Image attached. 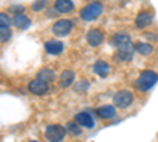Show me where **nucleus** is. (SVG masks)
<instances>
[{
  "label": "nucleus",
  "mask_w": 158,
  "mask_h": 142,
  "mask_svg": "<svg viewBox=\"0 0 158 142\" xmlns=\"http://www.w3.org/2000/svg\"><path fill=\"white\" fill-rule=\"evenodd\" d=\"M158 81V74L155 71H142L139 76H138V79L135 82V87L139 90V92H147V90H150Z\"/></svg>",
  "instance_id": "nucleus-1"
},
{
  "label": "nucleus",
  "mask_w": 158,
  "mask_h": 142,
  "mask_svg": "<svg viewBox=\"0 0 158 142\" xmlns=\"http://www.w3.org/2000/svg\"><path fill=\"white\" fill-rule=\"evenodd\" d=\"M103 10H104V8H103V5H101L100 2H90V3H87V5L81 10L79 16H81L82 21H94V19H97V18L101 16Z\"/></svg>",
  "instance_id": "nucleus-2"
},
{
  "label": "nucleus",
  "mask_w": 158,
  "mask_h": 142,
  "mask_svg": "<svg viewBox=\"0 0 158 142\" xmlns=\"http://www.w3.org/2000/svg\"><path fill=\"white\" fill-rule=\"evenodd\" d=\"M46 139L48 142H62L65 134H67V128L62 125H49L46 128Z\"/></svg>",
  "instance_id": "nucleus-3"
},
{
  "label": "nucleus",
  "mask_w": 158,
  "mask_h": 142,
  "mask_svg": "<svg viewBox=\"0 0 158 142\" xmlns=\"http://www.w3.org/2000/svg\"><path fill=\"white\" fill-rule=\"evenodd\" d=\"M114 104L117 108H120V109H125L128 106H131V103H133L135 96L131 92H128V90H118V92L114 95Z\"/></svg>",
  "instance_id": "nucleus-4"
},
{
  "label": "nucleus",
  "mask_w": 158,
  "mask_h": 142,
  "mask_svg": "<svg viewBox=\"0 0 158 142\" xmlns=\"http://www.w3.org/2000/svg\"><path fill=\"white\" fill-rule=\"evenodd\" d=\"M73 30V21L70 19H59L52 25V33L56 36H67Z\"/></svg>",
  "instance_id": "nucleus-5"
},
{
  "label": "nucleus",
  "mask_w": 158,
  "mask_h": 142,
  "mask_svg": "<svg viewBox=\"0 0 158 142\" xmlns=\"http://www.w3.org/2000/svg\"><path fill=\"white\" fill-rule=\"evenodd\" d=\"M27 87H29V92L30 93L38 95V96L46 95L48 90H49V84L44 82V81H41V79H38V77H36V79H33V81H30Z\"/></svg>",
  "instance_id": "nucleus-6"
},
{
  "label": "nucleus",
  "mask_w": 158,
  "mask_h": 142,
  "mask_svg": "<svg viewBox=\"0 0 158 142\" xmlns=\"http://www.w3.org/2000/svg\"><path fill=\"white\" fill-rule=\"evenodd\" d=\"M85 40L92 47H98L103 41H104V33L100 29H90L85 35Z\"/></svg>",
  "instance_id": "nucleus-7"
},
{
  "label": "nucleus",
  "mask_w": 158,
  "mask_h": 142,
  "mask_svg": "<svg viewBox=\"0 0 158 142\" xmlns=\"http://www.w3.org/2000/svg\"><path fill=\"white\" fill-rule=\"evenodd\" d=\"M112 46L118 51V49H125V47H131L133 43H131V38L127 33H115L111 40Z\"/></svg>",
  "instance_id": "nucleus-8"
},
{
  "label": "nucleus",
  "mask_w": 158,
  "mask_h": 142,
  "mask_svg": "<svg viewBox=\"0 0 158 142\" xmlns=\"http://www.w3.org/2000/svg\"><path fill=\"white\" fill-rule=\"evenodd\" d=\"M152 21H153V14L150 11H141L139 14L136 16V19H135V24H136V27L138 29H146V27H149V25L152 24Z\"/></svg>",
  "instance_id": "nucleus-9"
},
{
  "label": "nucleus",
  "mask_w": 158,
  "mask_h": 142,
  "mask_svg": "<svg viewBox=\"0 0 158 142\" xmlns=\"http://www.w3.org/2000/svg\"><path fill=\"white\" fill-rule=\"evenodd\" d=\"M74 122L79 125V126H84V128H92L95 125L94 122V117L89 114V112H79L74 115Z\"/></svg>",
  "instance_id": "nucleus-10"
},
{
  "label": "nucleus",
  "mask_w": 158,
  "mask_h": 142,
  "mask_svg": "<svg viewBox=\"0 0 158 142\" xmlns=\"http://www.w3.org/2000/svg\"><path fill=\"white\" fill-rule=\"evenodd\" d=\"M97 115L100 119H103V120H109V119H114L115 117V108L114 106H109V104H104V106H100V108H97Z\"/></svg>",
  "instance_id": "nucleus-11"
},
{
  "label": "nucleus",
  "mask_w": 158,
  "mask_h": 142,
  "mask_svg": "<svg viewBox=\"0 0 158 142\" xmlns=\"http://www.w3.org/2000/svg\"><path fill=\"white\" fill-rule=\"evenodd\" d=\"M44 49H46V52L51 54V55H59L62 54V51H63V43L57 41V40H49L44 43Z\"/></svg>",
  "instance_id": "nucleus-12"
},
{
  "label": "nucleus",
  "mask_w": 158,
  "mask_h": 142,
  "mask_svg": "<svg viewBox=\"0 0 158 142\" xmlns=\"http://www.w3.org/2000/svg\"><path fill=\"white\" fill-rule=\"evenodd\" d=\"M54 6H56V11H57V13L67 14V13H71V11H73L74 3L71 2V0H56Z\"/></svg>",
  "instance_id": "nucleus-13"
},
{
  "label": "nucleus",
  "mask_w": 158,
  "mask_h": 142,
  "mask_svg": "<svg viewBox=\"0 0 158 142\" xmlns=\"http://www.w3.org/2000/svg\"><path fill=\"white\" fill-rule=\"evenodd\" d=\"M73 82H74V73L70 71V70H65V71L60 74V77H59V85H60L62 88L71 87Z\"/></svg>",
  "instance_id": "nucleus-14"
},
{
  "label": "nucleus",
  "mask_w": 158,
  "mask_h": 142,
  "mask_svg": "<svg viewBox=\"0 0 158 142\" xmlns=\"http://www.w3.org/2000/svg\"><path fill=\"white\" fill-rule=\"evenodd\" d=\"M94 71L100 77H106L109 74V71H111V67L104 60H98V62H95V65H94Z\"/></svg>",
  "instance_id": "nucleus-15"
},
{
  "label": "nucleus",
  "mask_w": 158,
  "mask_h": 142,
  "mask_svg": "<svg viewBox=\"0 0 158 142\" xmlns=\"http://www.w3.org/2000/svg\"><path fill=\"white\" fill-rule=\"evenodd\" d=\"M13 24H15L18 29L25 30V29H29V25L32 22H30V19L27 16L24 14V13H21V14H15V18H13Z\"/></svg>",
  "instance_id": "nucleus-16"
},
{
  "label": "nucleus",
  "mask_w": 158,
  "mask_h": 142,
  "mask_svg": "<svg viewBox=\"0 0 158 142\" xmlns=\"http://www.w3.org/2000/svg\"><path fill=\"white\" fill-rule=\"evenodd\" d=\"M36 77L49 84V82H52V81H56V73L52 71V70H49V68H43V70H40V71H38Z\"/></svg>",
  "instance_id": "nucleus-17"
},
{
  "label": "nucleus",
  "mask_w": 158,
  "mask_h": 142,
  "mask_svg": "<svg viewBox=\"0 0 158 142\" xmlns=\"http://www.w3.org/2000/svg\"><path fill=\"white\" fill-rule=\"evenodd\" d=\"M135 51L141 55H150L153 52V47L149 44V43H142V41H138L135 44Z\"/></svg>",
  "instance_id": "nucleus-18"
},
{
  "label": "nucleus",
  "mask_w": 158,
  "mask_h": 142,
  "mask_svg": "<svg viewBox=\"0 0 158 142\" xmlns=\"http://www.w3.org/2000/svg\"><path fill=\"white\" fill-rule=\"evenodd\" d=\"M135 52H136V51H135V46H131V47H125V49H118V51H117V57H120V60L128 62V60L133 59Z\"/></svg>",
  "instance_id": "nucleus-19"
},
{
  "label": "nucleus",
  "mask_w": 158,
  "mask_h": 142,
  "mask_svg": "<svg viewBox=\"0 0 158 142\" xmlns=\"http://www.w3.org/2000/svg\"><path fill=\"white\" fill-rule=\"evenodd\" d=\"M67 131L73 136H79L82 133V126H79L76 122H68L67 123Z\"/></svg>",
  "instance_id": "nucleus-20"
},
{
  "label": "nucleus",
  "mask_w": 158,
  "mask_h": 142,
  "mask_svg": "<svg viewBox=\"0 0 158 142\" xmlns=\"http://www.w3.org/2000/svg\"><path fill=\"white\" fill-rule=\"evenodd\" d=\"M89 87H90L89 81H85V79L77 81V82L74 84V92H77V93H85L87 90H89Z\"/></svg>",
  "instance_id": "nucleus-21"
},
{
  "label": "nucleus",
  "mask_w": 158,
  "mask_h": 142,
  "mask_svg": "<svg viewBox=\"0 0 158 142\" xmlns=\"http://www.w3.org/2000/svg\"><path fill=\"white\" fill-rule=\"evenodd\" d=\"M46 5H48V0H35V2L32 3V11L40 13V11H43V10H44Z\"/></svg>",
  "instance_id": "nucleus-22"
},
{
  "label": "nucleus",
  "mask_w": 158,
  "mask_h": 142,
  "mask_svg": "<svg viewBox=\"0 0 158 142\" xmlns=\"http://www.w3.org/2000/svg\"><path fill=\"white\" fill-rule=\"evenodd\" d=\"M0 33H2V41H3V43L8 41L10 38H11V32H10L8 27H0Z\"/></svg>",
  "instance_id": "nucleus-23"
},
{
  "label": "nucleus",
  "mask_w": 158,
  "mask_h": 142,
  "mask_svg": "<svg viewBox=\"0 0 158 142\" xmlns=\"http://www.w3.org/2000/svg\"><path fill=\"white\" fill-rule=\"evenodd\" d=\"M0 22H2V27H10V18L5 14V13L0 14Z\"/></svg>",
  "instance_id": "nucleus-24"
},
{
  "label": "nucleus",
  "mask_w": 158,
  "mask_h": 142,
  "mask_svg": "<svg viewBox=\"0 0 158 142\" xmlns=\"http://www.w3.org/2000/svg\"><path fill=\"white\" fill-rule=\"evenodd\" d=\"M10 11H13L15 14H21V13L24 11V6L22 5H11L10 6Z\"/></svg>",
  "instance_id": "nucleus-25"
},
{
  "label": "nucleus",
  "mask_w": 158,
  "mask_h": 142,
  "mask_svg": "<svg viewBox=\"0 0 158 142\" xmlns=\"http://www.w3.org/2000/svg\"><path fill=\"white\" fill-rule=\"evenodd\" d=\"M146 36H147V38H149V40H156V36H155V35H153V33H147V35H146Z\"/></svg>",
  "instance_id": "nucleus-26"
},
{
  "label": "nucleus",
  "mask_w": 158,
  "mask_h": 142,
  "mask_svg": "<svg viewBox=\"0 0 158 142\" xmlns=\"http://www.w3.org/2000/svg\"><path fill=\"white\" fill-rule=\"evenodd\" d=\"M30 142H36V140H30Z\"/></svg>",
  "instance_id": "nucleus-27"
}]
</instances>
